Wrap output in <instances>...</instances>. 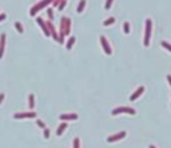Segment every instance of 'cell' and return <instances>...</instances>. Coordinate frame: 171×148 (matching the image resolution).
I'll list each match as a JSON object with an SVG mask.
<instances>
[{
	"label": "cell",
	"instance_id": "obj_5",
	"mask_svg": "<svg viewBox=\"0 0 171 148\" xmlns=\"http://www.w3.org/2000/svg\"><path fill=\"white\" fill-rule=\"evenodd\" d=\"M15 119H26V118H36L35 112H22V113H15L13 115Z\"/></svg>",
	"mask_w": 171,
	"mask_h": 148
},
{
	"label": "cell",
	"instance_id": "obj_14",
	"mask_svg": "<svg viewBox=\"0 0 171 148\" xmlns=\"http://www.w3.org/2000/svg\"><path fill=\"white\" fill-rule=\"evenodd\" d=\"M114 23H115V19H114V18H108L107 20H104V23H103V24L107 27V26H111V24H114Z\"/></svg>",
	"mask_w": 171,
	"mask_h": 148
},
{
	"label": "cell",
	"instance_id": "obj_15",
	"mask_svg": "<svg viewBox=\"0 0 171 148\" xmlns=\"http://www.w3.org/2000/svg\"><path fill=\"white\" fill-rule=\"evenodd\" d=\"M84 5H86V0H82V1L79 3V7H78L76 11H78V12H82V11L84 9Z\"/></svg>",
	"mask_w": 171,
	"mask_h": 148
},
{
	"label": "cell",
	"instance_id": "obj_26",
	"mask_svg": "<svg viewBox=\"0 0 171 148\" xmlns=\"http://www.w3.org/2000/svg\"><path fill=\"white\" fill-rule=\"evenodd\" d=\"M167 82H168L170 86H171V75H167Z\"/></svg>",
	"mask_w": 171,
	"mask_h": 148
},
{
	"label": "cell",
	"instance_id": "obj_17",
	"mask_svg": "<svg viewBox=\"0 0 171 148\" xmlns=\"http://www.w3.org/2000/svg\"><path fill=\"white\" fill-rule=\"evenodd\" d=\"M15 28H16V30H18L20 34H23V27H22V23H20V22L15 23Z\"/></svg>",
	"mask_w": 171,
	"mask_h": 148
},
{
	"label": "cell",
	"instance_id": "obj_16",
	"mask_svg": "<svg viewBox=\"0 0 171 148\" xmlns=\"http://www.w3.org/2000/svg\"><path fill=\"white\" fill-rule=\"evenodd\" d=\"M160 45H162L163 48H166L167 51H170V52H171V44L170 43H167V41H162V43H160Z\"/></svg>",
	"mask_w": 171,
	"mask_h": 148
},
{
	"label": "cell",
	"instance_id": "obj_6",
	"mask_svg": "<svg viewBox=\"0 0 171 148\" xmlns=\"http://www.w3.org/2000/svg\"><path fill=\"white\" fill-rule=\"evenodd\" d=\"M143 92H145V87L142 86V87H139V88H138V89H136L135 92H134V93H132L131 96H130V100H131V101L136 100V99H138V97H139V96H141L142 93H143Z\"/></svg>",
	"mask_w": 171,
	"mask_h": 148
},
{
	"label": "cell",
	"instance_id": "obj_22",
	"mask_svg": "<svg viewBox=\"0 0 171 148\" xmlns=\"http://www.w3.org/2000/svg\"><path fill=\"white\" fill-rule=\"evenodd\" d=\"M44 137H46V139H48L50 137V130L48 128H44Z\"/></svg>",
	"mask_w": 171,
	"mask_h": 148
},
{
	"label": "cell",
	"instance_id": "obj_20",
	"mask_svg": "<svg viewBox=\"0 0 171 148\" xmlns=\"http://www.w3.org/2000/svg\"><path fill=\"white\" fill-rule=\"evenodd\" d=\"M112 1H114V0H107V1H106L104 8H106V9H110V8H111V4H112Z\"/></svg>",
	"mask_w": 171,
	"mask_h": 148
},
{
	"label": "cell",
	"instance_id": "obj_21",
	"mask_svg": "<svg viewBox=\"0 0 171 148\" xmlns=\"http://www.w3.org/2000/svg\"><path fill=\"white\" fill-rule=\"evenodd\" d=\"M36 124H38V126L40 127V128H46V124H44V122H42V120H36Z\"/></svg>",
	"mask_w": 171,
	"mask_h": 148
},
{
	"label": "cell",
	"instance_id": "obj_25",
	"mask_svg": "<svg viewBox=\"0 0 171 148\" xmlns=\"http://www.w3.org/2000/svg\"><path fill=\"white\" fill-rule=\"evenodd\" d=\"M4 99V93H0V104H1V101Z\"/></svg>",
	"mask_w": 171,
	"mask_h": 148
},
{
	"label": "cell",
	"instance_id": "obj_4",
	"mask_svg": "<svg viewBox=\"0 0 171 148\" xmlns=\"http://www.w3.org/2000/svg\"><path fill=\"white\" fill-rule=\"evenodd\" d=\"M100 43H102V47H103V49H104V52L107 53V55H111V47L110 44H108V41H107V39H106V36H100Z\"/></svg>",
	"mask_w": 171,
	"mask_h": 148
},
{
	"label": "cell",
	"instance_id": "obj_12",
	"mask_svg": "<svg viewBox=\"0 0 171 148\" xmlns=\"http://www.w3.org/2000/svg\"><path fill=\"white\" fill-rule=\"evenodd\" d=\"M74 43H75V37L74 36H71L70 39H68V41H67V44H66V48L67 49H71L72 45H74Z\"/></svg>",
	"mask_w": 171,
	"mask_h": 148
},
{
	"label": "cell",
	"instance_id": "obj_2",
	"mask_svg": "<svg viewBox=\"0 0 171 148\" xmlns=\"http://www.w3.org/2000/svg\"><path fill=\"white\" fill-rule=\"evenodd\" d=\"M112 115H119V113H128V115H135L136 111L131 107H118L112 109Z\"/></svg>",
	"mask_w": 171,
	"mask_h": 148
},
{
	"label": "cell",
	"instance_id": "obj_10",
	"mask_svg": "<svg viewBox=\"0 0 171 148\" xmlns=\"http://www.w3.org/2000/svg\"><path fill=\"white\" fill-rule=\"evenodd\" d=\"M38 23H39L40 26H42V30H43V32H44V35L46 36H50L51 34H50V30L47 28V24L43 22V19H40V18H38Z\"/></svg>",
	"mask_w": 171,
	"mask_h": 148
},
{
	"label": "cell",
	"instance_id": "obj_13",
	"mask_svg": "<svg viewBox=\"0 0 171 148\" xmlns=\"http://www.w3.org/2000/svg\"><path fill=\"white\" fill-rule=\"evenodd\" d=\"M28 100H30V108H34V105H35V96L31 93L28 96Z\"/></svg>",
	"mask_w": 171,
	"mask_h": 148
},
{
	"label": "cell",
	"instance_id": "obj_8",
	"mask_svg": "<svg viewBox=\"0 0 171 148\" xmlns=\"http://www.w3.org/2000/svg\"><path fill=\"white\" fill-rule=\"evenodd\" d=\"M50 1H51V0H43L42 3H39V4H38V5H35L34 8L31 9V15H35V12H36V11H39L40 8H43L44 5H46V4H48Z\"/></svg>",
	"mask_w": 171,
	"mask_h": 148
},
{
	"label": "cell",
	"instance_id": "obj_3",
	"mask_svg": "<svg viewBox=\"0 0 171 148\" xmlns=\"http://www.w3.org/2000/svg\"><path fill=\"white\" fill-rule=\"evenodd\" d=\"M124 136H126V132L122 131V132H118V134H115V135L108 136V137H107V141H108V143H114V141H118V140L123 139Z\"/></svg>",
	"mask_w": 171,
	"mask_h": 148
},
{
	"label": "cell",
	"instance_id": "obj_23",
	"mask_svg": "<svg viewBox=\"0 0 171 148\" xmlns=\"http://www.w3.org/2000/svg\"><path fill=\"white\" fill-rule=\"evenodd\" d=\"M48 18H50V19L53 18V16H52V9H48Z\"/></svg>",
	"mask_w": 171,
	"mask_h": 148
},
{
	"label": "cell",
	"instance_id": "obj_27",
	"mask_svg": "<svg viewBox=\"0 0 171 148\" xmlns=\"http://www.w3.org/2000/svg\"><path fill=\"white\" fill-rule=\"evenodd\" d=\"M150 148H156V147L155 145H150Z\"/></svg>",
	"mask_w": 171,
	"mask_h": 148
},
{
	"label": "cell",
	"instance_id": "obj_18",
	"mask_svg": "<svg viewBox=\"0 0 171 148\" xmlns=\"http://www.w3.org/2000/svg\"><path fill=\"white\" fill-rule=\"evenodd\" d=\"M74 148H80V139L79 137H75L74 139Z\"/></svg>",
	"mask_w": 171,
	"mask_h": 148
},
{
	"label": "cell",
	"instance_id": "obj_1",
	"mask_svg": "<svg viewBox=\"0 0 171 148\" xmlns=\"http://www.w3.org/2000/svg\"><path fill=\"white\" fill-rule=\"evenodd\" d=\"M151 27H153V22H151V19H147V20H146V27H145V40H143V43H145L146 47H149V44H150Z\"/></svg>",
	"mask_w": 171,
	"mask_h": 148
},
{
	"label": "cell",
	"instance_id": "obj_19",
	"mask_svg": "<svg viewBox=\"0 0 171 148\" xmlns=\"http://www.w3.org/2000/svg\"><path fill=\"white\" fill-rule=\"evenodd\" d=\"M123 27H124V32H126V34H128V32H130V23L126 22Z\"/></svg>",
	"mask_w": 171,
	"mask_h": 148
},
{
	"label": "cell",
	"instance_id": "obj_9",
	"mask_svg": "<svg viewBox=\"0 0 171 148\" xmlns=\"http://www.w3.org/2000/svg\"><path fill=\"white\" fill-rule=\"evenodd\" d=\"M4 47H5V34H1V36H0V59L4 53Z\"/></svg>",
	"mask_w": 171,
	"mask_h": 148
},
{
	"label": "cell",
	"instance_id": "obj_11",
	"mask_svg": "<svg viewBox=\"0 0 171 148\" xmlns=\"http://www.w3.org/2000/svg\"><path fill=\"white\" fill-rule=\"evenodd\" d=\"M66 128H67V123H61L60 126H59V128L56 130V135H57V136H60L61 134L64 132V130H66Z\"/></svg>",
	"mask_w": 171,
	"mask_h": 148
},
{
	"label": "cell",
	"instance_id": "obj_7",
	"mask_svg": "<svg viewBox=\"0 0 171 148\" xmlns=\"http://www.w3.org/2000/svg\"><path fill=\"white\" fill-rule=\"evenodd\" d=\"M78 115L76 113H63L60 115V120H76Z\"/></svg>",
	"mask_w": 171,
	"mask_h": 148
},
{
	"label": "cell",
	"instance_id": "obj_24",
	"mask_svg": "<svg viewBox=\"0 0 171 148\" xmlns=\"http://www.w3.org/2000/svg\"><path fill=\"white\" fill-rule=\"evenodd\" d=\"M5 18H7V16H5L4 13H0V22H1V20H4Z\"/></svg>",
	"mask_w": 171,
	"mask_h": 148
}]
</instances>
